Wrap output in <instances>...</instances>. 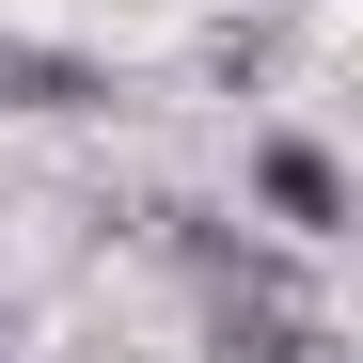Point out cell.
Listing matches in <instances>:
<instances>
[{
  "label": "cell",
  "mask_w": 363,
  "mask_h": 363,
  "mask_svg": "<svg viewBox=\"0 0 363 363\" xmlns=\"http://www.w3.org/2000/svg\"><path fill=\"white\" fill-rule=\"evenodd\" d=\"M269 363H347V347H332V316H300V332H284Z\"/></svg>",
  "instance_id": "3957f363"
},
{
  "label": "cell",
  "mask_w": 363,
  "mask_h": 363,
  "mask_svg": "<svg viewBox=\"0 0 363 363\" xmlns=\"http://www.w3.org/2000/svg\"><path fill=\"white\" fill-rule=\"evenodd\" d=\"M111 79L79 64V48H0V111H95Z\"/></svg>",
  "instance_id": "7a4b0ae2"
},
{
  "label": "cell",
  "mask_w": 363,
  "mask_h": 363,
  "mask_svg": "<svg viewBox=\"0 0 363 363\" xmlns=\"http://www.w3.org/2000/svg\"><path fill=\"white\" fill-rule=\"evenodd\" d=\"M0 363H16V316H0Z\"/></svg>",
  "instance_id": "277c9868"
},
{
  "label": "cell",
  "mask_w": 363,
  "mask_h": 363,
  "mask_svg": "<svg viewBox=\"0 0 363 363\" xmlns=\"http://www.w3.org/2000/svg\"><path fill=\"white\" fill-rule=\"evenodd\" d=\"M253 206H269V237L316 253V237H347V158H332L316 127H269V143H253Z\"/></svg>",
  "instance_id": "6da1fadb"
}]
</instances>
